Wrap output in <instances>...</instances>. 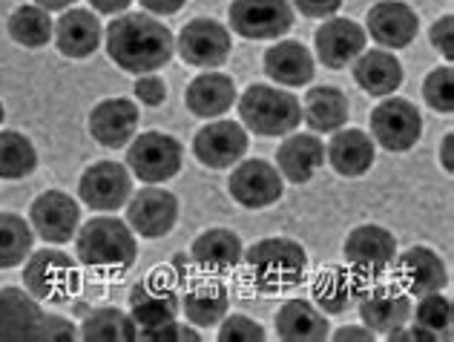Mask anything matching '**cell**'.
I'll use <instances>...</instances> for the list:
<instances>
[{"instance_id":"cell-32","label":"cell","mask_w":454,"mask_h":342,"mask_svg":"<svg viewBox=\"0 0 454 342\" xmlns=\"http://www.w3.org/2000/svg\"><path fill=\"white\" fill-rule=\"evenodd\" d=\"M182 311L190 325L196 328H213L222 323V316L231 311V291L219 279H199L190 285L182 297Z\"/></svg>"},{"instance_id":"cell-33","label":"cell","mask_w":454,"mask_h":342,"mask_svg":"<svg viewBox=\"0 0 454 342\" xmlns=\"http://www.w3.org/2000/svg\"><path fill=\"white\" fill-rule=\"evenodd\" d=\"M302 118L314 133H337L340 127L348 124V96L337 87H310L305 92Z\"/></svg>"},{"instance_id":"cell-27","label":"cell","mask_w":454,"mask_h":342,"mask_svg":"<svg viewBox=\"0 0 454 342\" xmlns=\"http://www.w3.org/2000/svg\"><path fill=\"white\" fill-rule=\"evenodd\" d=\"M242 256H245L242 239L227 228H210L205 233H199L193 245H190V259H193V265L210 276L231 274V270L239 268V262H242Z\"/></svg>"},{"instance_id":"cell-47","label":"cell","mask_w":454,"mask_h":342,"mask_svg":"<svg viewBox=\"0 0 454 342\" xmlns=\"http://www.w3.org/2000/svg\"><path fill=\"white\" fill-rule=\"evenodd\" d=\"M141 6L150 15H176V12H182L187 6V0H141Z\"/></svg>"},{"instance_id":"cell-39","label":"cell","mask_w":454,"mask_h":342,"mask_svg":"<svg viewBox=\"0 0 454 342\" xmlns=\"http://www.w3.org/2000/svg\"><path fill=\"white\" fill-rule=\"evenodd\" d=\"M423 101L440 115L454 113V69L451 64L437 66L423 81Z\"/></svg>"},{"instance_id":"cell-45","label":"cell","mask_w":454,"mask_h":342,"mask_svg":"<svg viewBox=\"0 0 454 342\" xmlns=\"http://www.w3.org/2000/svg\"><path fill=\"white\" fill-rule=\"evenodd\" d=\"M333 342H372L374 331L368 325H342L333 331Z\"/></svg>"},{"instance_id":"cell-2","label":"cell","mask_w":454,"mask_h":342,"mask_svg":"<svg viewBox=\"0 0 454 342\" xmlns=\"http://www.w3.org/2000/svg\"><path fill=\"white\" fill-rule=\"evenodd\" d=\"M75 256L83 268L101 274H127L138 259V236L115 216L81 222L75 233Z\"/></svg>"},{"instance_id":"cell-19","label":"cell","mask_w":454,"mask_h":342,"mask_svg":"<svg viewBox=\"0 0 454 342\" xmlns=\"http://www.w3.org/2000/svg\"><path fill=\"white\" fill-rule=\"evenodd\" d=\"M394 282L409 293V297H423V293L443 291L449 282V268L434 253L432 247L414 245L400 256H394Z\"/></svg>"},{"instance_id":"cell-30","label":"cell","mask_w":454,"mask_h":342,"mask_svg":"<svg viewBox=\"0 0 454 342\" xmlns=\"http://www.w3.org/2000/svg\"><path fill=\"white\" fill-rule=\"evenodd\" d=\"M368 282L363 276H356L351 268L342 265H328L322 274L314 279V305L322 314H345L354 308L356 299H360L363 288Z\"/></svg>"},{"instance_id":"cell-15","label":"cell","mask_w":454,"mask_h":342,"mask_svg":"<svg viewBox=\"0 0 454 342\" xmlns=\"http://www.w3.org/2000/svg\"><path fill=\"white\" fill-rule=\"evenodd\" d=\"M250 147L247 129L227 118H210V121L193 136V156L199 164L210 170H227L245 159Z\"/></svg>"},{"instance_id":"cell-46","label":"cell","mask_w":454,"mask_h":342,"mask_svg":"<svg viewBox=\"0 0 454 342\" xmlns=\"http://www.w3.org/2000/svg\"><path fill=\"white\" fill-rule=\"evenodd\" d=\"M388 342H434V337L417 325L409 328V323H405L400 328H394V331H388Z\"/></svg>"},{"instance_id":"cell-28","label":"cell","mask_w":454,"mask_h":342,"mask_svg":"<svg viewBox=\"0 0 454 342\" xmlns=\"http://www.w3.org/2000/svg\"><path fill=\"white\" fill-rule=\"evenodd\" d=\"M262 61H265V75L279 87H302L317 75L314 52L300 41H277Z\"/></svg>"},{"instance_id":"cell-44","label":"cell","mask_w":454,"mask_h":342,"mask_svg":"<svg viewBox=\"0 0 454 342\" xmlns=\"http://www.w3.org/2000/svg\"><path fill=\"white\" fill-rule=\"evenodd\" d=\"M291 6L296 12H302L305 18H331V15H337L340 6H342V0H291Z\"/></svg>"},{"instance_id":"cell-26","label":"cell","mask_w":454,"mask_h":342,"mask_svg":"<svg viewBox=\"0 0 454 342\" xmlns=\"http://www.w3.org/2000/svg\"><path fill=\"white\" fill-rule=\"evenodd\" d=\"M351 66H354V81L360 84L365 96H372V98L394 96L405 81L403 64L397 61V55L391 50H382V46L380 50H363L351 61Z\"/></svg>"},{"instance_id":"cell-38","label":"cell","mask_w":454,"mask_h":342,"mask_svg":"<svg viewBox=\"0 0 454 342\" xmlns=\"http://www.w3.org/2000/svg\"><path fill=\"white\" fill-rule=\"evenodd\" d=\"M411 320L417 328H423L434 339H440L443 334L451 331V320H454V311H451V299L446 293L432 291V293H423L417 308H411Z\"/></svg>"},{"instance_id":"cell-11","label":"cell","mask_w":454,"mask_h":342,"mask_svg":"<svg viewBox=\"0 0 454 342\" xmlns=\"http://www.w3.org/2000/svg\"><path fill=\"white\" fill-rule=\"evenodd\" d=\"M342 256L356 276L374 282L391 268L394 256H397V239L382 225H360L345 236Z\"/></svg>"},{"instance_id":"cell-37","label":"cell","mask_w":454,"mask_h":342,"mask_svg":"<svg viewBox=\"0 0 454 342\" xmlns=\"http://www.w3.org/2000/svg\"><path fill=\"white\" fill-rule=\"evenodd\" d=\"M35 245V230L23 216L0 210V270L27 262Z\"/></svg>"},{"instance_id":"cell-13","label":"cell","mask_w":454,"mask_h":342,"mask_svg":"<svg viewBox=\"0 0 454 342\" xmlns=\"http://www.w3.org/2000/svg\"><path fill=\"white\" fill-rule=\"evenodd\" d=\"M127 225L141 239H164L170 236L178 222V198L159 184L141 187L127 198Z\"/></svg>"},{"instance_id":"cell-34","label":"cell","mask_w":454,"mask_h":342,"mask_svg":"<svg viewBox=\"0 0 454 342\" xmlns=\"http://www.w3.org/2000/svg\"><path fill=\"white\" fill-rule=\"evenodd\" d=\"M52 29H55L52 15L35 4L18 6L6 20L9 38L18 46H23V50H43V46L52 41Z\"/></svg>"},{"instance_id":"cell-8","label":"cell","mask_w":454,"mask_h":342,"mask_svg":"<svg viewBox=\"0 0 454 342\" xmlns=\"http://www.w3.org/2000/svg\"><path fill=\"white\" fill-rule=\"evenodd\" d=\"M23 285L41 302H67L78 291V270L73 256L55 251V247L29 253L27 268H23Z\"/></svg>"},{"instance_id":"cell-36","label":"cell","mask_w":454,"mask_h":342,"mask_svg":"<svg viewBox=\"0 0 454 342\" xmlns=\"http://www.w3.org/2000/svg\"><path fill=\"white\" fill-rule=\"evenodd\" d=\"M38 167V150L18 129H0V182H20Z\"/></svg>"},{"instance_id":"cell-51","label":"cell","mask_w":454,"mask_h":342,"mask_svg":"<svg viewBox=\"0 0 454 342\" xmlns=\"http://www.w3.org/2000/svg\"><path fill=\"white\" fill-rule=\"evenodd\" d=\"M4 118H6V110H4V101H0V127H4Z\"/></svg>"},{"instance_id":"cell-14","label":"cell","mask_w":454,"mask_h":342,"mask_svg":"<svg viewBox=\"0 0 454 342\" xmlns=\"http://www.w3.org/2000/svg\"><path fill=\"white\" fill-rule=\"evenodd\" d=\"M233 202H239L247 210H265L277 205L285 193V179L279 175L277 164L265 159H247L233 164V173L227 179Z\"/></svg>"},{"instance_id":"cell-9","label":"cell","mask_w":454,"mask_h":342,"mask_svg":"<svg viewBox=\"0 0 454 342\" xmlns=\"http://www.w3.org/2000/svg\"><path fill=\"white\" fill-rule=\"evenodd\" d=\"M372 136L374 144H380L388 152H409L423 136V115L409 98L386 96L372 110Z\"/></svg>"},{"instance_id":"cell-23","label":"cell","mask_w":454,"mask_h":342,"mask_svg":"<svg viewBox=\"0 0 454 342\" xmlns=\"http://www.w3.org/2000/svg\"><path fill=\"white\" fill-rule=\"evenodd\" d=\"M138 133V107L129 98H104L90 113V136L106 150L127 147Z\"/></svg>"},{"instance_id":"cell-17","label":"cell","mask_w":454,"mask_h":342,"mask_svg":"<svg viewBox=\"0 0 454 342\" xmlns=\"http://www.w3.org/2000/svg\"><path fill=\"white\" fill-rule=\"evenodd\" d=\"M411 297L397 282H391V285L368 282L360 299H356V311L363 316V325L372 328L374 334H388L394 328L411 323Z\"/></svg>"},{"instance_id":"cell-5","label":"cell","mask_w":454,"mask_h":342,"mask_svg":"<svg viewBox=\"0 0 454 342\" xmlns=\"http://www.w3.org/2000/svg\"><path fill=\"white\" fill-rule=\"evenodd\" d=\"M242 127L262 138H279L302 124V104L291 89L254 84L236 98Z\"/></svg>"},{"instance_id":"cell-24","label":"cell","mask_w":454,"mask_h":342,"mask_svg":"<svg viewBox=\"0 0 454 342\" xmlns=\"http://www.w3.org/2000/svg\"><path fill=\"white\" fill-rule=\"evenodd\" d=\"M325 159L333 167V173L342 179H360L377 161V144L365 129H345L340 127L331 133V141L325 147Z\"/></svg>"},{"instance_id":"cell-48","label":"cell","mask_w":454,"mask_h":342,"mask_svg":"<svg viewBox=\"0 0 454 342\" xmlns=\"http://www.w3.org/2000/svg\"><path fill=\"white\" fill-rule=\"evenodd\" d=\"M133 0H90V6L98 12V15H118V12H127Z\"/></svg>"},{"instance_id":"cell-29","label":"cell","mask_w":454,"mask_h":342,"mask_svg":"<svg viewBox=\"0 0 454 342\" xmlns=\"http://www.w3.org/2000/svg\"><path fill=\"white\" fill-rule=\"evenodd\" d=\"M239 98L236 84L231 75L207 69V73L196 75L184 89V104L196 118H222L227 110H233Z\"/></svg>"},{"instance_id":"cell-41","label":"cell","mask_w":454,"mask_h":342,"mask_svg":"<svg viewBox=\"0 0 454 342\" xmlns=\"http://www.w3.org/2000/svg\"><path fill=\"white\" fill-rule=\"evenodd\" d=\"M138 339L145 342H199V331L196 325H184L178 323V316L170 323H161L155 328H145V331H138Z\"/></svg>"},{"instance_id":"cell-6","label":"cell","mask_w":454,"mask_h":342,"mask_svg":"<svg viewBox=\"0 0 454 342\" xmlns=\"http://www.w3.org/2000/svg\"><path fill=\"white\" fill-rule=\"evenodd\" d=\"M184 164V147L182 141L159 133V129H147V133L133 136L127 147V170L133 179L145 184H164L182 173Z\"/></svg>"},{"instance_id":"cell-43","label":"cell","mask_w":454,"mask_h":342,"mask_svg":"<svg viewBox=\"0 0 454 342\" xmlns=\"http://www.w3.org/2000/svg\"><path fill=\"white\" fill-rule=\"evenodd\" d=\"M428 41H432V46L446 58V61H451L454 58V18L443 15L440 20H434L432 29H428Z\"/></svg>"},{"instance_id":"cell-22","label":"cell","mask_w":454,"mask_h":342,"mask_svg":"<svg viewBox=\"0 0 454 342\" xmlns=\"http://www.w3.org/2000/svg\"><path fill=\"white\" fill-rule=\"evenodd\" d=\"M52 41L61 55L73 58V61H83V58L98 52V46L104 43V27L95 12L69 6L55 20Z\"/></svg>"},{"instance_id":"cell-16","label":"cell","mask_w":454,"mask_h":342,"mask_svg":"<svg viewBox=\"0 0 454 342\" xmlns=\"http://www.w3.org/2000/svg\"><path fill=\"white\" fill-rule=\"evenodd\" d=\"M29 225L43 242L64 245L81 228V205L64 190H46L29 207Z\"/></svg>"},{"instance_id":"cell-50","label":"cell","mask_w":454,"mask_h":342,"mask_svg":"<svg viewBox=\"0 0 454 342\" xmlns=\"http://www.w3.org/2000/svg\"><path fill=\"white\" fill-rule=\"evenodd\" d=\"M78 0H35V6H41L46 12H64L69 6H75Z\"/></svg>"},{"instance_id":"cell-49","label":"cell","mask_w":454,"mask_h":342,"mask_svg":"<svg viewBox=\"0 0 454 342\" xmlns=\"http://www.w3.org/2000/svg\"><path fill=\"white\" fill-rule=\"evenodd\" d=\"M440 161H443L446 173H454V133H446L440 141Z\"/></svg>"},{"instance_id":"cell-3","label":"cell","mask_w":454,"mask_h":342,"mask_svg":"<svg viewBox=\"0 0 454 342\" xmlns=\"http://www.w3.org/2000/svg\"><path fill=\"white\" fill-rule=\"evenodd\" d=\"M78 328L64 316L46 314L29 291L0 288V342H69Z\"/></svg>"},{"instance_id":"cell-35","label":"cell","mask_w":454,"mask_h":342,"mask_svg":"<svg viewBox=\"0 0 454 342\" xmlns=\"http://www.w3.org/2000/svg\"><path fill=\"white\" fill-rule=\"evenodd\" d=\"M81 339L87 342H133L138 339V325L121 308H95L78 328Z\"/></svg>"},{"instance_id":"cell-1","label":"cell","mask_w":454,"mask_h":342,"mask_svg":"<svg viewBox=\"0 0 454 342\" xmlns=\"http://www.w3.org/2000/svg\"><path fill=\"white\" fill-rule=\"evenodd\" d=\"M104 46L110 61L129 75L159 73L176 55V35L155 15L127 12L106 23Z\"/></svg>"},{"instance_id":"cell-31","label":"cell","mask_w":454,"mask_h":342,"mask_svg":"<svg viewBox=\"0 0 454 342\" xmlns=\"http://www.w3.org/2000/svg\"><path fill=\"white\" fill-rule=\"evenodd\" d=\"M277 337L282 342H322L328 339V316L322 314L310 299H288L277 311Z\"/></svg>"},{"instance_id":"cell-25","label":"cell","mask_w":454,"mask_h":342,"mask_svg":"<svg viewBox=\"0 0 454 342\" xmlns=\"http://www.w3.org/2000/svg\"><path fill=\"white\" fill-rule=\"evenodd\" d=\"M325 164V144L317 133H288L277 150V170L285 182L308 184Z\"/></svg>"},{"instance_id":"cell-40","label":"cell","mask_w":454,"mask_h":342,"mask_svg":"<svg viewBox=\"0 0 454 342\" xmlns=\"http://www.w3.org/2000/svg\"><path fill=\"white\" fill-rule=\"evenodd\" d=\"M219 342H265L268 334L256 320H250L245 314H231L227 311L219 323Z\"/></svg>"},{"instance_id":"cell-20","label":"cell","mask_w":454,"mask_h":342,"mask_svg":"<svg viewBox=\"0 0 454 342\" xmlns=\"http://www.w3.org/2000/svg\"><path fill=\"white\" fill-rule=\"evenodd\" d=\"M417 32H420V18L403 0H380L365 15V35H372V41L382 50H405L414 43Z\"/></svg>"},{"instance_id":"cell-12","label":"cell","mask_w":454,"mask_h":342,"mask_svg":"<svg viewBox=\"0 0 454 342\" xmlns=\"http://www.w3.org/2000/svg\"><path fill=\"white\" fill-rule=\"evenodd\" d=\"M133 196V173L127 164L118 161H95L81 173L78 198L95 214H115Z\"/></svg>"},{"instance_id":"cell-21","label":"cell","mask_w":454,"mask_h":342,"mask_svg":"<svg viewBox=\"0 0 454 342\" xmlns=\"http://www.w3.org/2000/svg\"><path fill=\"white\" fill-rule=\"evenodd\" d=\"M365 27L351 18H325V23L314 32L317 58L328 69H345L356 55L365 50Z\"/></svg>"},{"instance_id":"cell-10","label":"cell","mask_w":454,"mask_h":342,"mask_svg":"<svg viewBox=\"0 0 454 342\" xmlns=\"http://www.w3.org/2000/svg\"><path fill=\"white\" fill-rule=\"evenodd\" d=\"M176 52L182 61L199 69H219L233 52L231 29L216 18H196L182 27L176 38Z\"/></svg>"},{"instance_id":"cell-42","label":"cell","mask_w":454,"mask_h":342,"mask_svg":"<svg viewBox=\"0 0 454 342\" xmlns=\"http://www.w3.org/2000/svg\"><path fill=\"white\" fill-rule=\"evenodd\" d=\"M133 92H136V98L145 104V107H161V104L167 101V84L155 73L138 75Z\"/></svg>"},{"instance_id":"cell-4","label":"cell","mask_w":454,"mask_h":342,"mask_svg":"<svg viewBox=\"0 0 454 342\" xmlns=\"http://www.w3.org/2000/svg\"><path fill=\"white\" fill-rule=\"evenodd\" d=\"M242 262L247 265V276L262 293H282L302 285L308 274V253L305 247L288 239V236H268L250 245Z\"/></svg>"},{"instance_id":"cell-18","label":"cell","mask_w":454,"mask_h":342,"mask_svg":"<svg viewBox=\"0 0 454 342\" xmlns=\"http://www.w3.org/2000/svg\"><path fill=\"white\" fill-rule=\"evenodd\" d=\"M182 311V299H178L176 285L167 279L161 270L141 279L138 285L129 291V316L138 325V331L155 328L161 323H170Z\"/></svg>"},{"instance_id":"cell-7","label":"cell","mask_w":454,"mask_h":342,"mask_svg":"<svg viewBox=\"0 0 454 342\" xmlns=\"http://www.w3.org/2000/svg\"><path fill=\"white\" fill-rule=\"evenodd\" d=\"M231 29L245 41H279L294 27L291 0H231Z\"/></svg>"}]
</instances>
